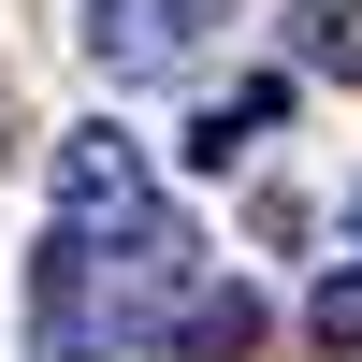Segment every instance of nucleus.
Instances as JSON below:
<instances>
[{
  "mask_svg": "<svg viewBox=\"0 0 362 362\" xmlns=\"http://www.w3.org/2000/svg\"><path fill=\"white\" fill-rule=\"evenodd\" d=\"M189 276H203V247H189V218H160V203L116 218V232H73V218H58L44 261H29V334H44V362H116V348L174 334Z\"/></svg>",
  "mask_w": 362,
  "mask_h": 362,
  "instance_id": "nucleus-1",
  "label": "nucleus"
},
{
  "mask_svg": "<svg viewBox=\"0 0 362 362\" xmlns=\"http://www.w3.org/2000/svg\"><path fill=\"white\" fill-rule=\"evenodd\" d=\"M73 44L102 87H174L203 58V0H73Z\"/></svg>",
  "mask_w": 362,
  "mask_h": 362,
  "instance_id": "nucleus-2",
  "label": "nucleus"
},
{
  "mask_svg": "<svg viewBox=\"0 0 362 362\" xmlns=\"http://www.w3.org/2000/svg\"><path fill=\"white\" fill-rule=\"evenodd\" d=\"M44 189H58V218H73V232H116V218H145V203H160V160H145V131L87 116V131H58Z\"/></svg>",
  "mask_w": 362,
  "mask_h": 362,
  "instance_id": "nucleus-3",
  "label": "nucleus"
},
{
  "mask_svg": "<svg viewBox=\"0 0 362 362\" xmlns=\"http://www.w3.org/2000/svg\"><path fill=\"white\" fill-rule=\"evenodd\" d=\"M261 319H276V305H261L247 276H189V305H174V348H189V362H247V348H261Z\"/></svg>",
  "mask_w": 362,
  "mask_h": 362,
  "instance_id": "nucleus-4",
  "label": "nucleus"
},
{
  "mask_svg": "<svg viewBox=\"0 0 362 362\" xmlns=\"http://www.w3.org/2000/svg\"><path fill=\"white\" fill-rule=\"evenodd\" d=\"M276 116H290V87L261 73V87H232V102H203V116H189V145H174V160H189V174H232V160H247L261 131H276Z\"/></svg>",
  "mask_w": 362,
  "mask_h": 362,
  "instance_id": "nucleus-5",
  "label": "nucleus"
},
{
  "mask_svg": "<svg viewBox=\"0 0 362 362\" xmlns=\"http://www.w3.org/2000/svg\"><path fill=\"white\" fill-rule=\"evenodd\" d=\"M290 29H305V73H348L362 87V0H305Z\"/></svg>",
  "mask_w": 362,
  "mask_h": 362,
  "instance_id": "nucleus-6",
  "label": "nucleus"
},
{
  "mask_svg": "<svg viewBox=\"0 0 362 362\" xmlns=\"http://www.w3.org/2000/svg\"><path fill=\"white\" fill-rule=\"evenodd\" d=\"M305 334L319 348H362V261H334V276L305 290Z\"/></svg>",
  "mask_w": 362,
  "mask_h": 362,
  "instance_id": "nucleus-7",
  "label": "nucleus"
},
{
  "mask_svg": "<svg viewBox=\"0 0 362 362\" xmlns=\"http://www.w3.org/2000/svg\"><path fill=\"white\" fill-rule=\"evenodd\" d=\"M348 247H362V203H348Z\"/></svg>",
  "mask_w": 362,
  "mask_h": 362,
  "instance_id": "nucleus-8",
  "label": "nucleus"
}]
</instances>
